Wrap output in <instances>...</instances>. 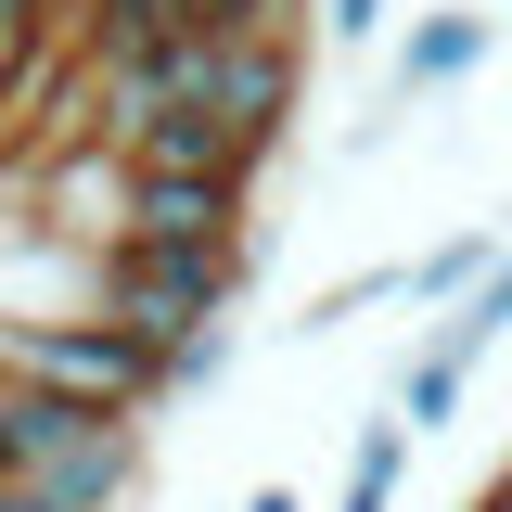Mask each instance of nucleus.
<instances>
[{
	"mask_svg": "<svg viewBox=\"0 0 512 512\" xmlns=\"http://www.w3.org/2000/svg\"><path fill=\"white\" fill-rule=\"evenodd\" d=\"M0 384L141 423V410L167 397V359H154L141 333H116L103 308H0Z\"/></svg>",
	"mask_w": 512,
	"mask_h": 512,
	"instance_id": "1",
	"label": "nucleus"
},
{
	"mask_svg": "<svg viewBox=\"0 0 512 512\" xmlns=\"http://www.w3.org/2000/svg\"><path fill=\"white\" fill-rule=\"evenodd\" d=\"M0 487H26V500H52V512H128V487H141V423L0 384Z\"/></svg>",
	"mask_w": 512,
	"mask_h": 512,
	"instance_id": "2",
	"label": "nucleus"
},
{
	"mask_svg": "<svg viewBox=\"0 0 512 512\" xmlns=\"http://www.w3.org/2000/svg\"><path fill=\"white\" fill-rule=\"evenodd\" d=\"M167 77V103H205V116H231L256 154H282L295 141V103H308V39L295 26H256V39H218V26H192L180 52H154Z\"/></svg>",
	"mask_w": 512,
	"mask_h": 512,
	"instance_id": "3",
	"label": "nucleus"
},
{
	"mask_svg": "<svg viewBox=\"0 0 512 512\" xmlns=\"http://www.w3.org/2000/svg\"><path fill=\"white\" fill-rule=\"evenodd\" d=\"M231 295H244V244H128V256L90 269V308L116 333H141L154 359H180L192 333H218Z\"/></svg>",
	"mask_w": 512,
	"mask_h": 512,
	"instance_id": "4",
	"label": "nucleus"
},
{
	"mask_svg": "<svg viewBox=\"0 0 512 512\" xmlns=\"http://www.w3.org/2000/svg\"><path fill=\"white\" fill-rule=\"evenodd\" d=\"M116 154L141 167V180H269V154H256L231 116H205V103H154V116H128L116 128Z\"/></svg>",
	"mask_w": 512,
	"mask_h": 512,
	"instance_id": "5",
	"label": "nucleus"
},
{
	"mask_svg": "<svg viewBox=\"0 0 512 512\" xmlns=\"http://www.w3.org/2000/svg\"><path fill=\"white\" fill-rule=\"evenodd\" d=\"M128 205H141V167H128L116 141H103V154H64L52 180H39V218H52L64 244H90V269L128 244Z\"/></svg>",
	"mask_w": 512,
	"mask_h": 512,
	"instance_id": "6",
	"label": "nucleus"
},
{
	"mask_svg": "<svg viewBox=\"0 0 512 512\" xmlns=\"http://www.w3.org/2000/svg\"><path fill=\"white\" fill-rule=\"evenodd\" d=\"M256 192L244 180H141V205H128V244H244ZM116 244V256H128Z\"/></svg>",
	"mask_w": 512,
	"mask_h": 512,
	"instance_id": "7",
	"label": "nucleus"
},
{
	"mask_svg": "<svg viewBox=\"0 0 512 512\" xmlns=\"http://www.w3.org/2000/svg\"><path fill=\"white\" fill-rule=\"evenodd\" d=\"M487 39H500V13L487 0H448V13H423L397 52H384V77H397V103H423V90H461L474 64H487Z\"/></svg>",
	"mask_w": 512,
	"mask_h": 512,
	"instance_id": "8",
	"label": "nucleus"
},
{
	"mask_svg": "<svg viewBox=\"0 0 512 512\" xmlns=\"http://www.w3.org/2000/svg\"><path fill=\"white\" fill-rule=\"evenodd\" d=\"M500 256H512L500 231H448V244H423V256H410V308H436V320H448L474 282H487V269H500Z\"/></svg>",
	"mask_w": 512,
	"mask_h": 512,
	"instance_id": "9",
	"label": "nucleus"
},
{
	"mask_svg": "<svg viewBox=\"0 0 512 512\" xmlns=\"http://www.w3.org/2000/svg\"><path fill=\"white\" fill-rule=\"evenodd\" d=\"M410 423L384 410V423H359V448H346V487H333V512H397V474H410Z\"/></svg>",
	"mask_w": 512,
	"mask_h": 512,
	"instance_id": "10",
	"label": "nucleus"
},
{
	"mask_svg": "<svg viewBox=\"0 0 512 512\" xmlns=\"http://www.w3.org/2000/svg\"><path fill=\"white\" fill-rule=\"evenodd\" d=\"M461 384H474V359H448L436 333H423V359L397 372V423H410V436H436L448 410H461Z\"/></svg>",
	"mask_w": 512,
	"mask_h": 512,
	"instance_id": "11",
	"label": "nucleus"
},
{
	"mask_svg": "<svg viewBox=\"0 0 512 512\" xmlns=\"http://www.w3.org/2000/svg\"><path fill=\"white\" fill-rule=\"evenodd\" d=\"M500 333H512V256H500V269H487V282H474V295L436 320V346H448V359H487Z\"/></svg>",
	"mask_w": 512,
	"mask_h": 512,
	"instance_id": "12",
	"label": "nucleus"
},
{
	"mask_svg": "<svg viewBox=\"0 0 512 512\" xmlns=\"http://www.w3.org/2000/svg\"><path fill=\"white\" fill-rule=\"evenodd\" d=\"M192 26H218V39H256V26H295V39H308V0H192Z\"/></svg>",
	"mask_w": 512,
	"mask_h": 512,
	"instance_id": "13",
	"label": "nucleus"
},
{
	"mask_svg": "<svg viewBox=\"0 0 512 512\" xmlns=\"http://www.w3.org/2000/svg\"><path fill=\"white\" fill-rule=\"evenodd\" d=\"M384 13H397V0H320V39H333V52H372Z\"/></svg>",
	"mask_w": 512,
	"mask_h": 512,
	"instance_id": "14",
	"label": "nucleus"
},
{
	"mask_svg": "<svg viewBox=\"0 0 512 512\" xmlns=\"http://www.w3.org/2000/svg\"><path fill=\"white\" fill-rule=\"evenodd\" d=\"M231 372V320H218V333H192L180 359H167V397H192V384H218Z\"/></svg>",
	"mask_w": 512,
	"mask_h": 512,
	"instance_id": "15",
	"label": "nucleus"
},
{
	"mask_svg": "<svg viewBox=\"0 0 512 512\" xmlns=\"http://www.w3.org/2000/svg\"><path fill=\"white\" fill-rule=\"evenodd\" d=\"M52 13H64V0H0V64L39 52V39H52Z\"/></svg>",
	"mask_w": 512,
	"mask_h": 512,
	"instance_id": "16",
	"label": "nucleus"
},
{
	"mask_svg": "<svg viewBox=\"0 0 512 512\" xmlns=\"http://www.w3.org/2000/svg\"><path fill=\"white\" fill-rule=\"evenodd\" d=\"M244 512H308V500H295V487H256V500H244Z\"/></svg>",
	"mask_w": 512,
	"mask_h": 512,
	"instance_id": "17",
	"label": "nucleus"
},
{
	"mask_svg": "<svg viewBox=\"0 0 512 512\" xmlns=\"http://www.w3.org/2000/svg\"><path fill=\"white\" fill-rule=\"evenodd\" d=\"M474 512H512V461H500V474H487V500H474Z\"/></svg>",
	"mask_w": 512,
	"mask_h": 512,
	"instance_id": "18",
	"label": "nucleus"
},
{
	"mask_svg": "<svg viewBox=\"0 0 512 512\" xmlns=\"http://www.w3.org/2000/svg\"><path fill=\"white\" fill-rule=\"evenodd\" d=\"M0 512H52V500H26V487H0Z\"/></svg>",
	"mask_w": 512,
	"mask_h": 512,
	"instance_id": "19",
	"label": "nucleus"
}]
</instances>
